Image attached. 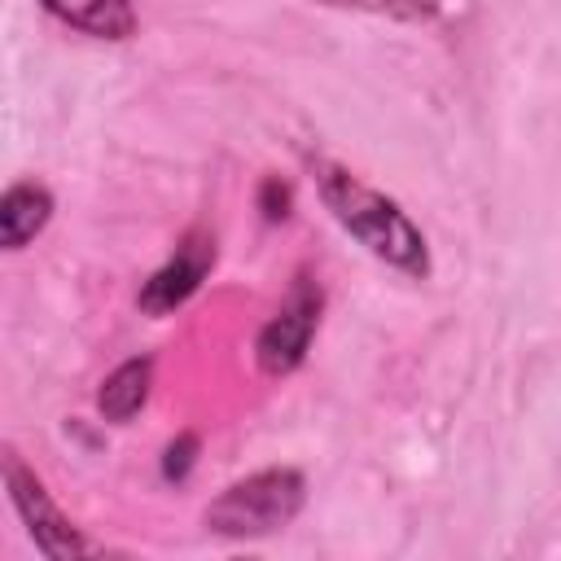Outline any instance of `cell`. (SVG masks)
Here are the masks:
<instances>
[{
  "label": "cell",
  "mask_w": 561,
  "mask_h": 561,
  "mask_svg": "<svg viewBox=\"0 0 561 561\" xmlns=\"http://www.w3.org/2000/svg\"><path fill=\"white\" fill-rule=\"evenodd\" d=\"M4 482H9V495H13V504H18V513H22V522H26V530H31V539H35L39 552H48V557H79V552H92L96 548L92 539H83L61 517V508L48 500L44 482L13 451L4 456Z\"/></svg>",
  "instance_id": "cell-4"
},
{
  "label": "cell",
  "mask_w": 561,
  "mask_h": 561,
  "mask_svg": "<svg viewBox=\"0 0 561 561\" xmlns=\"http://www.w3.org/2000/svg\"><path fill=\"white\" fill-rule=\"evenodd\" d=\"M193 451H197V443L184 434V438H175L171 447H167V460H162V473L167 478H184L188 473V465H193Z\"/></svg>",
  "instance_id": "cell-10"
},
{
  "label": "cell",
  "mask_w": 561,
  "mask_h": 561,
  "mask_svg": "<svg viewBox=\"0 0 561 561\" xmlns=\"http://www.w3.org/2000/svg\"><path fill=\"white\" fill-rule=\"evenodd\" d=\"M210 263H215V241H206V237H188L149 280H145V289H140V307L145 311H153V316H162V311H175L180 302H188L193 294H197V285H202V276L210 272Z\"/></svg>",
  "instance_id": "cell-5"
},
{
  "label": "cell",
  "mask_w": 561,
  "mask_h": 561,
  "mask_svg": "<svg viewBox=\"0 0 561 561\" xmlns=\"http://www.w3.org/2000/svg\"><path fill=\"white\" fill-rule=\"evenodd\" d=\"M149 381H153V364H149V359H127V364H118V368L101 381V390H96L101 416H105V421H131V416L145 408V399H149Z\"/></svg>",
  "instance_id": "cell-8"
},
{
  "label": "cell",
  "mask_w": 561,
  "mask_h": 561,
  "mask_svg": "<svg viewBox=\"0 0 561 561\" xmlns=\"http://www.w3.org/2000/svg\"><path fill=\"white\" fill-rule=\"evenodd\" d=\"M320 324V289L298 280L289 302L263 324L259 342H254V359L267 377H285L294 373L302 359H307V346H311V333Z\"/></svg>",
  "instance_id": "cell-3"
},
{
  "label": "cell",
  "mask_w": 561,
  "mask_h": 561,
  "mask_svg": "<svg viewBox=\"0 0 561 561\" xmlns=\"http://www.w3.org/2000/svg\"><path fill=\"white\" fill-rule=\"evenodd\" d=\"M57 22L92 35V39H131L136 4L131 0H39Z\"/></svg>",
  "instance_id": "cell-6"
},
{
  "label": "cell",
  "mask_w": 561,
  "mask_h": 561,
  "mask_svg": "<svg viewBox=\"0 0 561 561\" xmlns=\"http://www.w3.org/2000/svg\"><path fill=\"white\" fill-rule=\"evenodd\" d=\"M259 197H263L259 206H263V215H267V219H285V206H289V188H285V184L263 180V193H259Z\"/></svg>",
  "instance_id": "cell-11"
},
{
  "label": "cell",
  "mask_w": 561,
  "mask_h": 561,
  "mask_svg": "<svg viewBox=\"0 0 561 561\" xmlns=\"http://www.w3.org/2000/svg\"><path fill=\"white\" fill-rule=\"evenodd\" d=\"M316 188L320 202L329 206V215L381 263L408 272V276H430V245L425 232L399 210V202H390L386 193H377L373 184H364L359 175H351L337 162H316Z\"/></svg>",
  "instance_id": "cell-1"
},
{
  "label": "cell",
  "mask_w": 561,
  "mask_h": 561,
  "mask_svg": "<svg viewBox=\"0 0 561 561\" xmlns=\"http://www.w3.org/2000/svg\"><path fill=\"white\" fill-rule=\"evenodd\" d=\"M53 219V193L44 184L18 180L4 188L0 197V241L4 250H22L31 237L44 232V224Z\"/></svg>",
  "instance_id": "cell-7"
},
{
  "label": "cell",
  "mask_w": 561,
  "mask_h": 561,
  "mask_svg": "<svg viewBox=\"0 0 561 561\" xmlns=\"http://www.w3.org/2000/svg\"><path fill=\"white\" fill-rule=\"evenodd\" d=\"M324 4H342V9H373V13H390V18H430L443 0H324Z\"/></svg>",
  "instance_id": "cell-9"
},
{
  "label": "cell",
  "mask_w": 561,
  "mask_h": 561,
  "mask_svg": "<svg viewBox=\"0 0 561 561\" xmlns=\"http://www.w3.org/2000/svg\"><path fill=\"white\" fill-rule=\"evenodd\" d=\"M302 500H307V482L298 469H259V473L224 486L210 500L206 526L215 535H228V539L272 535L298 517Z\"/></svg>",
  "instance_id": "cell-2"
}]
</instances>
